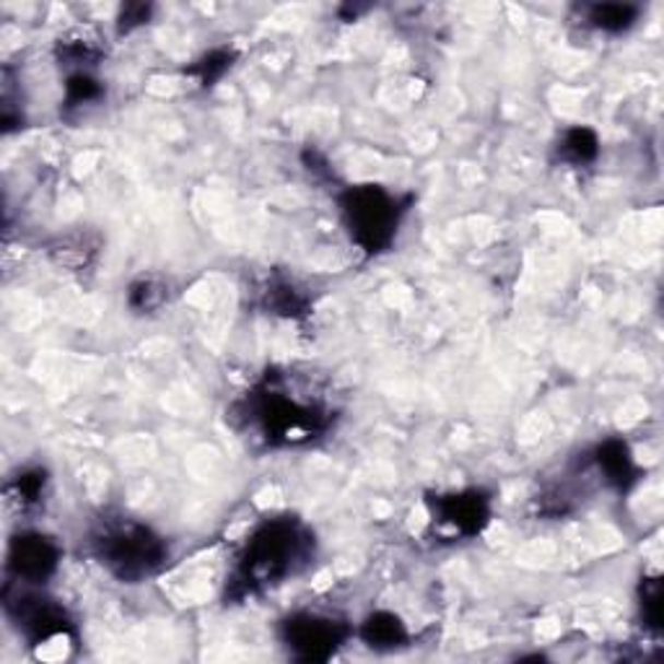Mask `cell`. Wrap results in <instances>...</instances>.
<instances>
[{"label":"cell","mask_w":664,"mask_h":664,"mask_svg":"<svg viewBox=\"0 0 664 664\" xmlns=\"http://www.w3.org/2000/svg\"><path fill=\"white\" fill-rule=\"evenodd\" d=\"M5 610L32 647H52L73 633V620L66 607L47 597L39 586L11 581L5 590Z\"/></svg>","instance_id":"obj_5"},{"label":"cell","mask_w":664,"mask_h":664,"mask_svg":"<svg viewBox=\"0 0 664 664\" xmlns=\"http://www.w3.org/2000/svg\"><path fill=\"white\" fill-rule=\"evenodd\" d=\"M47 483H50V475L45 467H24L9 483L11 501H16L21 509H34L39 501H45Z\"/></svg>","instance_id":"obj_17"},{"label":"cell","mask_w":664,"mask_h":664,"mask_svg":"<svg viewBox=\"0 0 664 664\" xmlns=\"http://www.w3.org/2000/svg\"><path fill=\"white\" fill-rule=\"evenodd\" d=\"M317 540L301 519L273 517L262 519L252 535L241 545L237 564L228 577L226 594L232 600H247L278 586L296 577L315 560Z\"/></svg>","instance_id":"obj_2"},{"label":"cell","mask_w":664,"mask_h":664,"mask_svg":"<svg viewBox=\"0 0 664 664\" xmlns=\"http://www.w3.org/2000/svg\"><path fill=\"white\" fill-rule=\"evenodd\" d=\"M241 428L268 447H307L322 439L335 424L328 394L294 371H268L237 403Z\"/></svg>","instance_id":"obj_1"},{"label":"cell","mask_w":664,"mask_h":664,"mask_svg":"<svg viewBox=\"0 0 664 664\" xmlns=\"http://www.w3.org/2000/svg\"><path fill=\"white\" fill-rule=\"evenodd\" d=\"M60 545L50 535L37 530H21L11 537L5 569L11 581L32 586H45L60 566Z\"/></svg>","instance_id":"obj_8"},{"label":"cell","mask_w":664,"mask_h":664,"mask_svg":"<svg viewBox=\"0 0 664 664\" xmlns=\"http://www.w3.org/2000/svg\"><path fill=\"white\" fill-rule=\"evenodd\" d=\"M639 607H641V620L649 631L660 633L662 631V579L660 577H647L639 584Z\"/></svg>","instance_id":"obj_20"},{"label":"cell","mask_w":664,"mask_h":664,"mask_svg":"<svg viewBox=\"0 0 664 664\" xmlns=\"http://www.w3.org/2000/svg\"><path fill=\"white\" fill-rule=\"evenodd\" d=\"M358 639L369 649H374V652H394V649H400L411 639V633H407V626L400 615L390 610H377L369 613L361 620V626H358Z\"/></svg>","instance_id":"obj_10"},{"label":"cell","mask_w":664,"mask_h":664,"mask_svg":"<svg viewBox=\"0 0 664 664\" xmlns=\"http://www.w3.org/2000/svg\"><path fill=\"white\" fill-rule=\"evenodd\" d=\"M641 19V9L633 3H592L590 9L584 11L586 26H592L594 32L602 34H618L631 32Z\"/></svg>","instance_id":"obj_11"},{"label":"cell","mask_w":664,"mask_h":664,"mask_svg":"<svg viewBox=\"0 0 664 664\" xmlns=\"http://www.w3.org/2000/svg\"><path fill=\"white\" fill-rule=\"evenodd\" d=\"M99 252V247L94 245L86 234H68V237H60L58 241H52L50 254L52 260L58 262L60 268L68 270H83L92 265V260Z\"/></svg>","instance_id":"obj_15"},{"label":"cell","mask_w":664,"mask_h":664,"mask_svg":"<svg viewBox=\"0 0 664 664\" xmlns=\"http://www.w3.org/2000/svg\"><path fill=\"white\" fill-rule=\"evenodd\" d=\"M262 304L270 315L286 317V320H299L309 311V299L304 296L294 281H270L268 288L262 290Z\"/></svg>","instance_id":"obj_12"},{"label":"cell","mask_w":664,"mask_h":664,"mask_svg":"<svg viewBox=\"0 0 664 664\" xmlns=\"http://www.w3.org/2000/svg\"><path fill=\"white\" fill-rule=\"evenodd\" d=\"M92 556L122 584L156 577L169 560V545L154 527L133 517H104L88 535Z\"/></svg>","instance_id":"obj_3"},{"label":"cell","mask_w":664,"mask_h":664,"mask_svg":"<svg viewBox=\"0 0 664 664\" xmlns=\"http://www.w3.org/2000/svg\"><path fill=\"white\" fill-rule=\"evenodd\" d=\"M149 16H151V5H143V3L122 5L120 16H117V34L122 37V34L135 32L138 26L149 24Z\"/></svg>","instance_id":"obj_21"},{"label":"cell","mask_w":664,"mask_h":664,"mask_svg":"<svg viewBox=\"0 0 664 664\" xmlns=\"http://www.w3.org/2000/svg\"><path fill=\"white\" fill-rule=\"evenodd\" d=\"M104 96V83L92 71L68 73L66 79V109H81L96 104Z\"/></svg>","instance_id":"obj_19"},{"label":"cell","mask_w":664,"mask_h":664,"mask_svg":"<svg viewBox=\"0 0 664 664\" xmlns=\"http://www.w3.org/2000/svg\"><path fill=\"white\" fill-rule=\"evenodd\" d=\"M560 162L571 166H590L600 156V135L597 130L586 128V124H573L566 130L558 141Z\"/></svg>","instance_id":"obj_13"},{"label":"cell","mask_w":664,"mask_h":664,"mask_svg":"<svg viewBox=\"0 0 664 664\" xmlns=\"http://www.w3.org/2000/svg\"><path fill=\"white\" fill-rule=\"evenodd\" d=\"M407 203L382 185H356L343 190L341 216L353 245L369 258L387 252L398 239Z\"/></svg>","instance_id":"obj_4"},{"label":"cell","mask_w":664,"mask_h":664,"mask_svg":"<svg viewBox=\"0 0 664 664\" xmlns=\"http://www.w3.org/2000/svg\"><path fill=\"white\" fill-rule=\"evenodd\" d=\"M234 62H237V50H234V47H213V50L200 55V58L187 68V73L195 75L200 86L208 88L216 86V83L232 71Z\"/></svg>","instance_id":"obj_16"},{"label":"cell","mask_w":664,"mask_h":664,"mask_svg":"<svg viewBox=\"0 0 664 664\" xmlns=\"http://www.w3.org/2000/svg\"><path fill=\"white\" fill-rule=\"evenodd\" d=\"M426 503L436 535L444 540H473L483 535L494 514V501L483 488L436 494Z\"/></svg>","instance_id":"obj_7"},{"label":"cell","mask_w":664,"mask_h":664,"mask_svg":"<svg viewBox=\"0 0 664 664\" xmlns=\"http://www.w3.org/2000/svg\"><path fill=\"white\" fill-rule=\"evenodd\" d=\"M102 45L99 39L94 37L92 32L86 29H75L71 34H66V37H60L58 42V58L66 62V66H71L73 71H92L96 66V60L102 58Z\"/></svg>","instance_id":"obj_14"},{"label":"cell","mask_w":664,"mask_h":664,"mask_svg":"<svg viewBox=\"0 0 664 664\" xmlns=\"http://www.w3.org/2000/svg\"><path fill=\"white\" fill-rule=\"evenodd\" d=\"M348 622L332 615L299 610L281 620V641L299 662H328L351 639Z\"/></svg>","instance_id":"obj_6"},{"label":"cell","mask_w":664,"mask_h":664,"mask_svg":"<svg viewBox=\"0 0 664 664\" xmlns=\"http://www.w3.org/2000/svg\"><path fill=\"white\" fill-rule=\"evenodd\" d=\"M169 301V286L162 278H154V275H143L130 283L128 288V307L135 311V315H151V311H158L164 304Z\"/></svg>","instance_id":"obj_18"},{"label":"cell","mask_w":664,"mask_h":664,"mask_svg":"<svg viewBox=\"0 0 664 664\" xmlns=\"http://www.w3.org/2000/svg\"><path fill=\"white\" fill-rule=\"evenodd\" d=\"M590 460L602 481L618 494H628L639 483V465H636V456L626 439L610 436V439L600 441Z\"/></svg>","instance_id":"obj_9"}]
</instances>
